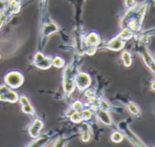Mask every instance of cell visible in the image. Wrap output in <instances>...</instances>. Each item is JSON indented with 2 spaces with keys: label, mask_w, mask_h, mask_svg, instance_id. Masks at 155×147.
Masks as SVG:
<instances>
[{
  "label": "cell",
  "mask_w": 155,
  "mask_h": 147,
  "mask_svg": "<svg viewBox=\"0 0 155 147\" xmlns=\"http://www.w3.org/2000/svg\"><path fill=\"white\" fill-rule=\"evenodd\" d=\"M64 89L65 92L69 94L73 92L74 87H75V82H74V74L72 71V68L70 65H68L64 71Z\"/></svg>",
  "instance_id": "6da1fadb"
},
{
  "label": "cell",
  "mask_w": 155,
  "mask_h": 147,
  "mask_svg": "<svg viewBox=\"0 0 155 147\" xmlns=\"http://www.w3.org/2000/svg\"><path fill=\"white\" fill-rule=\"evenodd\" d=\"M6 82L12 88H18L24 82L23 76L18 72H10L6 76Z\"/></svg>",
  "instance_id": "7a4b0ae2"
},
{
  "label": "cell",
  "mask_w": 155,
  "mask_h": 147,
  "mask_svg": "<svg viewBox=\"0 0 155 147\" xmlns=\"http://www.w3.org/2000/svg\"><path fill=\"white\" fill-rule=\"evenodd\" d=\"M0 101L15 102L18 101V94L6 86H0Z\"/></svg>",
  "instance_id": "3957f363"
},
{
  "label": "cell",
  "mask_w": 155,
  "mask_h": 147,
  "mask_svg": "<svg viewBox=\"0 0 155 147\" xmlns=\"http://www.w3.org/2000/svg\"><path fill=\"white\" fill-rule=\"evenodd\" d=\"M52 64V58L45 57L43 53L38 52L35 56V65L40 68H48Z\"/></svg>",
  "instance_id": "277c9868"
},
{
  "label": "cell",
  "mask_w": 155,
  "mask_h": 147,
  "mask_svg": "<svg viewBox=\"0 0 155 147\" xmlns=\"http://www.w3.org/2000/svg\"><path fill=\"white\" fill-rule=\"evenodd\" d=\"M75 82L81 90H84L91 84V78L86 73H79L75 78Z\"/></svg>",
  "instance_id": "5b68a950"
},
{
  "label": "cell",
  "mask_w": 155,
  "mask_h": 147,
  "mask_svg": "<svg viewBox=\"0 0 155 147\" xmlns=\"http://www.w3.org/2000/svg\"><path fill=\"white\" fill-rule=\"evenodd\" d=\"M42 127H43V122L40 120H36L32 123V125L29 127V134L33 138H37L39 133V131L42 129Z\"/></svg>",
  "instance_id": "8992f818"
},
{
  "label": "cell",
  "mask_w": 155,
  "mask_h": 147,
  "mask_svg": "<svg viewBox=\"0 0 155 147\" xmlns=\"http://www.w3.org/2000/svg\"><path fill=\"white\" fill-rule=\"evenodd\" d=\"M20 102H21V104H22V110L24 112L26 113H28V114H32L34 112V110H33V107L30 105L29 103V101L28 99L26 97V96H22L20 98Z\"/></svg>",
  "instance_id": "52a82bcc"
},
{
  "label": "cell",
  "mask_w": 155,
  "mask_h": 147,
  "mask_svg": "<svg viewBox=\"0 0 155 147\" xmlns=\"http://www.w3.org/2000/svg\"><path fill=\"white\" fill-rule=\"evenodd\" d=\"M58 30V27L54 23H48L44 25L43 27V34L45 36H48Z\"/></svg>",
  "instance_id": "ba28073f"
},
{
  "label": "cell",
  "mask_w": 155,
  "mask_h": 147,
  "mask_svg": "<svg viewBox=\"0 0 155 147\" xmlns=\"http://www.w3.org/2000/svg\"><path fill=\"white\" fill-rule=\"evenodd\" d=\"M98 117L105 124H110V122H111V120H110L109 114L103 109L98 111Z\"/></svg>",
  "instance_id": "9c48e42d"
},
{
  "label": "cell",
  "mask_w": 155,
  "mask_h": 147,
  "mask_svg": "<svg viewBox=\"0 0 155 147\" xmlns=\"http://www.w3.org/2000/svg\"><path fill=\"white\" fill-rule=\"evenodd\" d=\"M143 59L145 61V63L147 64V66L152 69L153 71H155V61L153 60V58H151L150 55H149L146 51L143 52Z\"/></svg>",
  "instance_id": "30bf717a"
},
{
  "label": "cell",
  "mask_w": 155,
  "mask_h": 147,
  "mask_svg": "<svg viewBox=\"0 0 155 147\" xmlns=\"http://www.w3.org/2000/svg\"><path fill=\"white\" fill-rule=\"evenodd\" d=\"M122 47H123V42L118 38L113 39L109 43V48L112 50H120Z\"/></svg>",
  "instance_id": "8fae6325"
},
{
  "label": "cell",
  "mask_w": 155,
  "mask_h": 147,
  "mask_svg": "<svg viewBox=\"0 0 155 147\" xmlns=\"http://www.w3.org/2000/svg\"><path fill=\"white\" fill-rule=\"evenodd\" d=\"M81 131H82V141L88 142L90 140V129L87 123H82L81 125Z\"/></svg>",
  "instance_id": "7c38bea8"
},
{
  "label": "cell",
  "mask_w": 155,
  "mask_h": 147,
  "mask_svg": "<svg viewBox=\"0 0 155 147\" xmlns=\"http://www.w3.org/2000/svg\"><path fill=\"white\" fill-rule=\"evenodd\" d=\"M87 43L88 45L90 46H94V45H97L99 43V37L95 34V33H91L88 38H87Z\"/></svg>",
  "instance_id": "4fadbf2b"
},
{
  "label": "cell",
  "mask_w": 155,
  "mask_h": 147,
  "mask_svg": "<svg viewBox=\"0 0 155 147\" xmlns=\"http://www.w3.org/2000/svg\"><path fill=\"white\" fill-rule=\"evenodd\" d=\"M52 64L53 66H55L56 68H61L65 65V61L63 58H59V57H56L53 60H52Z\"/></svg>",
  "instance_id": "5bb4252c"
},
{
  "label": "cell",
  "mask_w": 155,
  "mask_h": 147,
  "mask_svg": "<svg viewBox=\"0 0 155 147\" xmlns=\"http://www.w3.org/2000/svg\"><path fill=\"white\" fill-rule=\"evenodd\" d=\"M122 59H123V62L125 64L126 67H129L131 63V59H130V55L129 52L127 51H124L122 53Z\"/></svg>",
  "instance_id": "9a60e30c"
},
{
  "label": "cell",
  "mask_w": 155,
  "mask_h": 147,
  "mask_svg": "<svg viewBox=\"0 0 155 147\" xmlns=\"http://www.w3.org/2000/svg\"><path fill=\"white\" fill-rule=\"evenodd\" d=\"M70 119L72 120V122H80L81 120H82V117H81V114L80 112H74L71 116H70Z\"/></svg>",
  "instance_id": "2e32d148"
},
{
  "label": "cell",
  "mask_w": 155,
  "mask_h": 147,
  "mask_svg": "<svg viewBox=\"0 0 155 147\" xmlns=\"http://www.w3.org/2000/svg\"><path fill=\"white\" fill-rule=\"evenodd\" d=\"M111 139H112V141H113V142H120L122 140V135H121L120 132H116L112 133V135H111Z\"/></svg>",
  "instance_id": "e0dca14e"
},
{
  "label": "cell",
  "mask_w": 155,
  "mask_h": 147,
  "mask_svg": "<svg viewBox=\"0 0 155 147\" xmlns=\"http://www.w3.org/2000/svg\"><path fill=\"white\" fill-rule=\"evenodd\" d=\"M47 141H48L47 137H42V138L38 139V141H36V142H32L31 145H38V146H41V145H43L44 143H46Z\"/></svg>",
  "instance_id": "ac0fdd59"
},
{
  "label": "cell",
  "mask_w": 155,
  "mask_h": 147,
  "mask_svg": "<svg viewBox=\"0 0 155 147\" xmlns=\"http://www.w3.org/2000/svg\"><path fill=\"white\" fill-rule=\"evenodd\" d=\"M128 108H129V110H130L132 113H134V114H137V113L139 112L138 107H137L135 104H133V103H129V104H128Z\"/></svg>",
  "instance_id": "d6986e66"
},
{
  "label": "cell",
  "mask_w": 155,
  "mask_h": 147,
  "mask_svg": "<svg viewBox=\"0 0 155 147\" xmlns=\"http://www.w3.org/2000/svg\"><path fill=\"white\" fill-rule=\"evenodd\" d=\"M81 114L82 120H88V119H90V118H91V112L89 110L82 111V112H81Z\"/></svg>",
  "instance_id": "ffe728a7"
},
{
  "label": "cell",
  "mask_w": 155,
  "mask_h": 147,
  "mask_svg": "<svg viewBox=\"0 0 155 147\" xmlns=\"http://www.w3.org/2000/svg\"><path fill=\"white\" fill-rule=\"evenodd\" d=\"M73 109H74L76 112H81V109H82V104H81V102H74V104H73Z\"/></svg>",
  "instance_id": "44dd1931"
},
{
  "label": "cell",
  "mask_w": 155,
  "mask_h": 147,
  "mask_svg": "<svg viewBox=\"0 0 155 147\" xmlns=\"http://www.w3.org/2000/svg\"><path fill=\"white\" fill-rule=\"evenodd\" d=\"M130 29H124L122 32H121V34L120 35V38H130Z\"/></svg>",
  "instance_id": "7402d4cb"
},
{
  "label": "cell",
  "mask_w": 155,
  "mask_h": 147,
  "mask_svg": "<svg viewBox=\"0 0 155 147\" xmlns=\"http://www.w3.org/2000/svg\"><path fill=\"white\" fill-rule=\"evenodd\" d=\"M125 4L128 8H132L135 5L134 0H125Z\"/></svg>",
  "instance_id": "603a6c76"
},
{
  "label": "cell",
  "mask_w": 155,
  "mask_h": 147,
  "mask_svg": "<svg viewBox=\"0 0 155 147\" xmlns=\"http://www.w3.org/2000/svg\"><path fill=\"white\" fill-rule=\"evenodd\" d=\"M85 95H86L87 97H91V96L93 95V92H92L91 90H88V91H86Z\"/></svg>",
  "instance_id": "cb8c5ba5"
},
{
  "label": "cell",
  "mask_w": 155,
  "mask_h": 147,
  "mask_svg": "<svg viewBox=\"0 0 155 147\" xmlns=\"http://www.w3.org/2000/svg\"><path fill=\"white\" fill-rule=\"evenodd\" d=\"M4 8V2H3V0H0V10H2Z\"/></svg>",
  "instance_id": "d4e9b609"
},
{
  "label": "cell",
  "mask_w": 155,
  "mask_h": 147,
  "mask_svg": "<svg viewBox=\"0 0 155 147\" xmlns=\"http://www.w3.org/2000/svg\"><path fill=\"white\" fill-rule=\"evenodd\" d=\"M152 89H153V90H155V83H153V84H152Z\"/></svg>",
  "instance_id": "484cf974"
}]
</instances>
